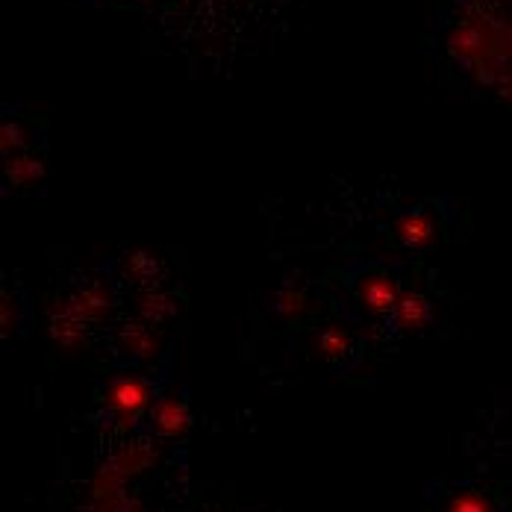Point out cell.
<instances>
[{
  "label": "cell",
  "mask_w": 512,
  "mask_h": 512,
  "mask_svg": "<svg viewBox=\"0 0 512 512\" xmlns=\"http://www.w3.org/2000/svg\"><path fill=\"white\" fill-rule=\"evenodd\" d=\"M359 301L374 312H389L398 307V286L386 274H368V280L359 283Z\"/></svg>",
  "instance_id": "obj_1"
},
{
  "label": "cell",
  "mask_w": 512,
  "mask_h": 512,
  "mask_svg": "<svg viewBox=\"0 0 512 512\" xmlns=\"http://www.w3.org/2000/svg\"><path fill=\"white\" fill-rule=\"evenodd\" d=\"M395 312H398V324H401L404 330H412V327H418V324L427 318V304H424L418 295H410V298H404V301L395 307Z\"/></svg>",
  "instance_id": "obj_4"
},
{
  "label": "cell",
  "mask_w": 512,
  "mask_h": 512,
  "mask_svg": "<svg viewBox=\"0 0 512 512\" xmlns=\"http://www.w3.org/2000/svg\"><path fill=\"white\" fill-rule=\"evenodd\" d=\"M154 421L162 433H180V430L186 427V412L180 410L174 401H162V404L156 407Z\"/></svg>",
  "instance_id": "obj_3"
},
{
  "label": "cell",
  "mask_w": 512,
  "mask_h": 512,
  "mask_svg": "<svg viewBox=\"0 0 512 512\" xmlns=\"http://www.w3.org/2000/svg\"><path fill=\"white\" fill-rule=\"evenodd\" d=\"M448 512H492V507H489V501L480 498V495H462V498H457V501L451 504V510Z\"/></svg>",
  "instance_id": "obj_5"
},
{
  "label": "cell",
  "mask_w": 512,
  "mask_h": 512,
  "mask_svg": "<svg viewBox=\"0 0 512 512\" xmlns=\"http://www.w3.org/2000/svg\"><path fill=\"white\" fill-rule=\"evenodd\" d=\"M148 404V389L139 380H118L109 389V407L121 415H136Z\"/></svg>",
  "instance_id": "obj_2"
},
{
  "label": "cell",
  "mask_w": 512,
  "mask_h": 512,
  "mask_svg": "<svg viewBox=\"0 0 512 512\" xmlns=\"http://www.w3.org/2000/svg\"><path fill=\"white\" fill-rule=\"evenodd\" d=\"M324 354H345V336H336V333H327L324 342H321Z\"/></svg>",
  "instance_id": "obj_6"
}]
</instances>
